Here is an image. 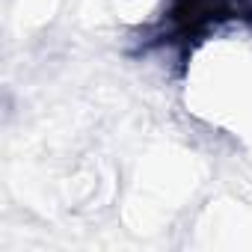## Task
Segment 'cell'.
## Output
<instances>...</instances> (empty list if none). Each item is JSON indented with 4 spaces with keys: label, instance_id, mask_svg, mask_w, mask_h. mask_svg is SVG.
Masks as SVG:
<instances>
[{
    "label": "cell",
    "instance_id": "6da1fadb",
    "mask_svg": "<svg viewBox=\"0 0 252 252\" xmlns=\"http://www.w3.org/2000/svg\"><path fill=\"white\" fill-rule=\"evenodd\" d=\"M228 27H252V0H166L143 30V48L187 54Z\"/></svg>",
    "mask_w": 252,
    "mask_h": 252
}]
</instances>
